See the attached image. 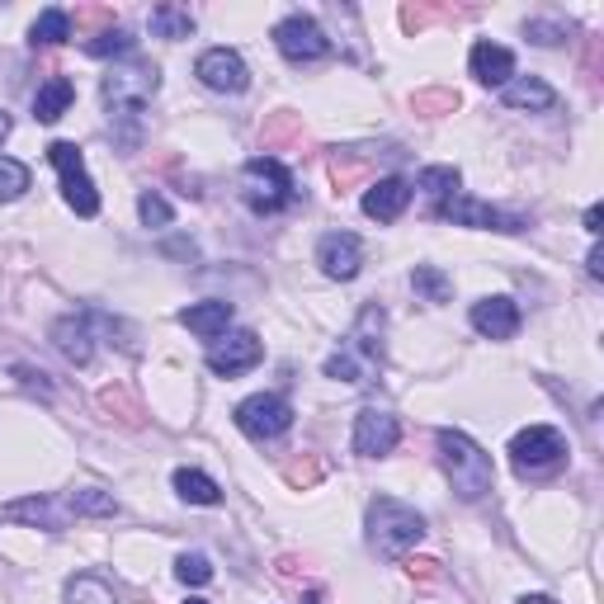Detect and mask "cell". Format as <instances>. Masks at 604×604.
<instances>
[{
    "mask_svg": "<svg viewBox=\"0 0 604 604\" xmlns=\"http://www.w3.org/2000/svg\"><path fill=\"white\" fill-rule=\"evenodd\" d=\"M67 506H71V515H114L118 500L105 496V491H71Z\"/></svg>",
    "mask_w": 604,
    "mask_h": 604,
    "instance_id": "32",
    "label": "cell"
},
{
    "mask_svg": "<svg viewBox=\"0 0 604 604\" xmlns=\"http://www.w3.org/2000/svg\"><path fill=\"white\" fill-rule=\"evenodd\" d=\"M71 38V14L67 10H43L33 19V43H43V48H57V43H67Z\"/></svg>",
    "mask_w": 604,
    "mask_h": 604,
    "instance_id": "26",
    "label": "cell"
},
{
    "mask_svg": "<svg viewBox=\"0 0 604 604\" xmlns=\"http://www.w3.org/2000/svg\"><path fill=\"white\" fill-rule=\"evenodd\" d=\"M241 198H246L255 213H279L298 198V185L279 156H251L246 166H241Z\"/></svg>",
    "mask_w": 604,
    "mask_h": 604,
    "instance_id": "5",
    "label": "cell"
},
{
    "mask_svg": "<svg viewBox=\"0 0 604 604\" xmlns=\"http://www.w3.org/2000/svg\"><path fill=\"white\" fill-rule=\"evenodd\" d=\"M435 445H439V462H445V473L454 481L458 500H481V496L491 491L496 468H491V454L481 449L477 439H468L462 430H439Z\"/></svg>",
    "mask_w": 604,
    "mask_h": 604,
    "instance_id": "4",
    "label": "cell"
},
{
    "mask_svg": "<svg viewBox=\"0 0 604 604\" xmlns=\"http://www.w3.org/2000/svg\"><path fill=\"white\" fill-rule=\"evenodd\" d=\"M600 217H604V213H600V204H595V208H586V232H591V236L600 232Z\"/></svg>",
    "mask_w": 604,
    "mask_h": 604,
    "instance_id": "35",
    "label": "cell"
},
{
    "mask_svg": "<svg viewBox=\"0 0 604 604\" xmlns=\"http://www.w3.org/2000/svg\"><path fill=\"white\" fill-rule=\"evenodd\" d=\"M232 420H236V430L246 439L265 445V439H279L293 426V407H289V397H279V392H255V397L241 401Z\"/></svg>",
    "mask_w": 604,
    "mask_h": 604,
    "instance_id": "6",
    "label": "cell"
},
{
    "mask_svg": "<svg viewBox=\"0 0 604 604\" xmlns=\"http://www.w3.org/2000/svg\"><path fill=\"white\" fill-rule=\"evenodd\" d=\"M435 217H445V223H454V227H481V232H525V223L519 217H510V213H500V208H491V204H481V198H473V194H454L445 208H439Z\"/></svg>",
    "mask_w": 604,
    "mask_h": 604,
    "instance_id": "10",
    "label": "cell"
},
{
    "mask_svg": "<svg viewBox=\"0 0 604 604\" xmlns=\"http://www.w3.org/2000/svg\"><path fill=\"white\" fill-rule=\"evenodd\" d=\"M52 345L62 350V359H71L76 369H86L95 359V316H86V312L57 316L52 321Z\"/></svg>",
    "mask_w": 604,
    "mask_h": 604,
    "instance_id": "15",
    "label": "cell"
},
{
    "mask_svg": "<svg viewBox=\"0 0 604 604\" xmlns=\"http://www.w3.org/2000/svg\"><path fill=\"white\" fill-rule=\"evenodd\" d=\"M6 137H10V118L0 114V143H6Z\"/></svg>",
    "mask_w": 604,
    "mask_h": 604,
    "instance_id": "38",
    "label": "cell"
},
{
    "mask_svg": "<svg viewBox=\"0 0 604 604\" xmlns=\"http://www.w3.org/2000/svg\"><path fill=\"white\" fill-rule=\"evenodd\" d=\"M274 48L284 52L289 62H321V57L331 52V38L312 14H289L274 25Z\"/></svg>",
    "mask_w": 604,
    "mask_h": 604,
    "instance_id": "9",
    "label": "cell"
},
{
    "mask_svg": "<svg viewBox=\"0 0 604 604\" xmlns=\"http://www.w3.org/2000/svg\"><path fill=\"white\" fill-rule=\"evenodd\" d=\"M175 576L185 581V586H208V581H213V562L204 553H185V557L175 562Z\"/></svg>",
    "mask_w": 604,
    "mask_h": 604,
    "instance_id": "31",
    "label": "cell"
},
{
    "mask_svg": "<svg viewBox=\"0 0 604 604\" xmlns=\"http://www.w3.org/2000/svg\"><path fill=\"white\" fill-rule=\"evenodd\" d=\"M473 331L487 335V340H510L519 331L515 298H481V302H473Z\"/></svg>",
    "mask_w": 604,
    "mask_h": 604,
    "instance_id": "18",
    "label": "cell"
},
{
    "mask_svg": "<svg viewBox=\"0 0 604 604\" xmlns=\"http://www.w3.org/2000/svg\"><path fill=\"white\" fill-rule=\"evenodd\" d=\"M525 33L534 38L538 48H557L562 38H567V29H562V25H543V19H529V25H525Z\"/></svg>",
    "mask_w": 604,
    "mask_h": 604,
    "instance_id": "34",
    "label": "cell"
},
{
    "mask_svg": "<svg viewBox=\"0 0 604 604\" xmlns=\"http://www.w3.org/2000/svg\"><path fill=\"white\" fill-rule=\"evenodd\" d=\"M152 33L156 38H189L194 33V14L179 6H156L152 10Z\"/></svg>",
    "mask_w": 604,
    "mask_h": 604,
    "instance_id": "28",
    "label": "cell"
},
{
    "mask_svg": "<svg viewBox=\"0 0 604 604\" xmlns=\"http://www.w3.org/2000/svg\"><path fill=\"white\" fill-rule=\"evenodd\" d=\"M567 458V439H562L553 426H529L510 439V462L519 477H534V473H548Z\"/></svg>",
    "mask_w": 604,
    "mask_h": 604,
    "instance_id": "7",
    "label": "cell"
},
{
    "mask_svg": "<svg viewBox=\"0 0 604 604\" xmlns=\"http://www.w3.org/2000/svg\"><path fill=\"white\" fill-rule=\"evenodd\" d=\"M156 90H160V71H156V62H147V57H128V62L109 67L99 95H105L109 124L118 128V137H124V147L137 143V128H143V109L152 105Z\"/></svg>",
    "mask_w": 604,
    "mask_h": 604,
    "instance_id": "1",
    "label": "cell"
},
{
    "mask_svg": "<svg viewBox=\"0 0 604 604\" xmlns=\"http://www.w3.org/2000/svg\"><path fill=\"white\" fill-rule=\"evenodd\" d=\"M67 600L71 604H118V595H114V586L105 576H95V572H86V576H76L71 586H67Z\"/></svg>",
    "mask_w": 604,
    "mask_h": 604,
    "instance_id": "27",
    "label": "cell"
},
{
    "mask_svg": "<svg viewBox=\"0 0 604 604\" xmlns=\"http://www.w3.org/2000/svg\"><path fill=\"white\" fill-rule=\"evenodd\" d=\"M137 213H143V223H147V227H171V223H175V208H171L156 189H147L143 198H137Z\"/></svg>",
    "mask_w": 604,
    "mask_h": 604,
    "instance_id": "33",
    "label": "cell"
},
{
    "mask_svg": "<svg viewBox=\"0 0 604 604\" xmlns=\"http://www.w3.org/2000/svg\"><path fill=\"white\" fill-rule=\"evenodd\" d=\"M316 265L327 279H354L364 270V241L354 232H327L316 241Z\"/></svg>",
    "mask_w": 604,
    "mask_h": 604,
    "instance_id": "14",
    "label": "cell"
},
{
    "mask_svg": "<svg viewBox=\"0 0 604 604\" xmlns=\"http://www.w3.org/2000/svg\"><path fill=\"white\" fill-rule=\"evenodd\" d=\"M458 185H462V175L454 166H426V171H420V189L435 198V213L458 194Z\"/></svg>",
    "mask_w": 604,
    "mask_h": 604,
    "instance_id": "24",
    "label": "cell"
},
{
    "mask_svg": "<svg viewBox=\"0 0 604 604\" xmlns=\"http://www.w3.org/2000/svg\"><path fill=\"white\" fill-rule=\"evenodd\" d=\"M411 289L426 298V302H449L454 298V279L439 270V265H416L411 270Z\"/></svg>",
    "mask_w": 604,
    "mask_h": 604,
    "instance_id": "25",
    "label": "cell"
},
{
    "mask_svg": "<svg viewBox=\"0 0 604 604\" xmlns=\"http://www.w3.org/2000/svg\"><path fill=\"white\" fill-rule=\"evenodd\" d=\"M86 52H90V57H133V52H137V38H133L128 29H109V33L90 38Z\"/></svg>",
    "mask_w": 604,
    "mask_h": 604,
    "instance_id": "29",
    "label": "cell"
},
{
    "mask_svg": "<svg viewBox=\"0 0 604 604\" xmlns=\"http://www.w3.org/2000/svg\"><path fill=\"white\" fill-rule=\"evenodd\" d=\"M48 160L62 175V198L80 213V217H95L99 213V194H95V179L86 175V156H80L76 143H52L48 147Z\"/></svg>",
    "mask_w": 604,
    "mask_h": 604,
    "instance_id": "8",
    "label": "cell"
},
{
    "mask_svg": "<svg viewBox=\"0 0 604 604\" xmlns=\"http://www.w3.org/2000/svg\"><path fill=\"white\" fill-rule=\"evenodd\" d=\"M407 204H411V185L397 175L378 179V185H369V194H364V213L373 217V223H397V217L407 213Z\"/></svg>",
    "mask_w": 604,
    "mask_h": 604,
    "instance_id": "19",
    "label": "cell"
},
{
    "mask_svg": "<svg viewBox=\"0 0 604 604\" xmlns=\"http://www.w3.org/2000/svg\"><path fill=\"white\" fill-rule=\"evenodd\" d=\"M29 189V166L14 156H0V204H10V198H19Z\"/></svg>",
    "mask_w": 604,
    "mask_h": 604,
    "instance_id": "30",
    "label": "cell"
},
{
    "mask_svg": "<svg viewBox=\"0 0 604 604\" xmlns=\"http://www.w3.org/2000/svg\"><path fill=\"white\" fill-rule=\"evenodd\" d=\"M468 71L481 80V86H510L515 80V52L491 43V38H481V43H473V52H468Z\"/></svg>",
    "mask_w": 604,
    "mask_h": 604,
    "instance_id": "17",
    "label": "cell"
},
{
    "mask_svg": "<svg viewBox=\"0 0 604 604\" xmlns=\"http://www.w3.org/2000/svg\"><path fill=\"white\" fill-rule=\"evenodd\" d=\"M519 604H557V600H553V595H525Z\"/></svg>",
    "mask_w": 604,
    "mask_h": 604,
    "instance_id": "37",
    "label": "cell"
},
{
    "mask_svg": "<svg viewBox=\"0 0 604 604\" xmlns=\"http://www.w3.org/2000/svg\"><path fill=\"white\" fill-rule=\"evenodd\" d=\"M260 359H265V340H260L255 331H232L227 340H217V345L208 350V369L217 378H236V373L255 369Z\"/></svg>",
    "mask_w": 604,
    "mask_h": 604,
    "instance_id": "12",
    "label": "cell"
},
{
    "mask_svg": "<svg viewBox=\"0 0 604 604\" xmlns=\"http://www.w3.org/2000/svg\"><path fill=\"white\" fill-rule=\"evenodd\" d=\"M0 519H14V525H29V529H67L71 506H62L52 496H19L0 510Z\"/></svg>",
    "mask_w": 604,
    "mask_h": 604,
    "instance_id": "16",
    "label": "cell"
},
{
    "mask_svg": "<svg viewBox=\"0 0 604 604\" xmlns=\"http://www.w3.org/2000/svg\"><path fill=\"white\" fill-rule=\"evenodd\" d=\"M194 76L204 80L208 90H217V95H241V90L251 86L246 62H241V52H232V48H208L194 62Z\"/></svg>",
    "mask_w": 604,
    "mask_h": 604,
    "instance_id": "11",
    "label": "cell"
},
{
    "mask_svg": "<svg viewBox=\"0 0 604 604\" xmlns=\"http://www.w3.org/2000/svg\"><path fill=\"white\" fill-rule=\"evenodd\" d=\"M71 99H76V86L67 76H48L43 86H38V95H33V118L38 124H57L67 109H71Z\"/></svg>",
    "mask_w": 604,
    "mask_h": 604,
    "instance_id": "22",
    "label": "cell"
},
{
    "mask_svg": "<svg viewBox=\"0 0 604 604\" xmlns=\"http://www.w3.org/2000/svg\"><path fill=\"white\" fill-rule=\"evenodd\" d=\"M175 491L179 500H189V506H223V487L208 477V473H198V468H179L175 477Z\"/></svg>",
    "mask_w": 604,
    "mask_h": 604,
    "instance_id": "23",
    "label": "cell"
},
{
    "mask_svg": "<svg viewBox=\"0 0 604 604\" xmlns=\"http://www.w3.org/2000/svg\"><path fill=\"white\" fill-rule=\"evenodd\" d=\"M397 439H401V426H397L392 411H382V407H364V411H359V420H354V454L359 458L392 454Z\"/></svg>",
    "mask_w": 604,
    "mask_h": 604,
    "instance_id": "13",
    "label": "cell"
},
{
    "mask_svg": "<svg viewBox=\"0 0 604 604\" xmlns=\"http://www.w3.org/2000/svg\"><path fill=\"white\" fill-rule=\"evenodd\" d=\"M364 525H369V548L378 557H388V562L407 557L416 543L426 538V515L411 510L407 500H397V496H373Z\"/></svg>",
    "mask_w": 604,
    "mask_h": 604,
    "instance_id": "3",
    "label": "cell"
},
{
    "mask_svg": "<svg viewBox=\"0 0 604 604\" xmlns=\"http://www.w3.org/2000/svg\"><path fill=\"white\" fill-rule=\"evenodd\" d=\"M586 265H591V279H600V274H604V255H600V251H591Z\"/></svg>",
    "mask_w": 604,
    "mask_h": 604,
    "instance_id": "36",
    "label": "cell"
},
{
    "mask_svg": "<svg viewBox=\"0 0 604 604\" xmlns=\"http://www.w3.org/2000/svg\"><path fill=\"white\" fill-rule=\"evenodd\" d=\"M185 604H208V600H185Z\"/></svg>",
    "mask_w": 604,
    "mask_h": 604,
    "instance_id": "39",
    "label": "cell"
},
{
    "mask_svg": "<svg viewBox=\"0 0 604 604\" xmlns=\"http://www.w3.org/2000/svg\"><path fill=\"white\" fill-rule=\"evenodd\" d=\"M506 109H529V114H548L557 109V90L548 86V80H538V76H519L506 86Z\"/></svg>",
    "mask_w": 604,
    "mask_h": 604,
    "instance_id": "21",
    "label": "cell"
},
{
    "mask_svg": "<svg viewBox=\"0 0 604 604\" xmlns=\"http://www.w3.org/2000/svg\"><path fill=\"white\" fill-rule=\"evenodd\" d=\"M382 327H388V316H382L378 302H369V308L354 316L350 335L340 340V350L327 359V378L354 382V388L373 382V373L382 369Z\"/></svg>",
    "mask_w": 604,
    "mask_h": 604,
    "instance_id": "2",
    "label": "cell"
},
{
    "mask_svg": "<svg viewBox=\"0 0 604 604\" xmlns=\"http://www.w3.org/2000/svg\"><path fill=\"white\" fill-rule=\"evenodd\" d=\"M179 327H189L194 335H204V340L227 335V327H232V302H223V298L189 302V308L179 312Z\"/></svg>",
    "mask_w": 604,
    "mask_h": 604,
    "instance_id": "20",
    "label": "cell"
},
{
    "mask_svg": "<svg viewBox=\"0 0 604 604\" xmlns=\"http://www.w3.org/2000/svg\"><path fill=\"white\" fill-rule=\"evenodd\" d=\"M308 604H312V600H308Z\"/></svg>",
    "mask_w": 604,
    "mask_h": 604,
    "instance_id": "40",
    "label": "cell"
}]
</instances>
